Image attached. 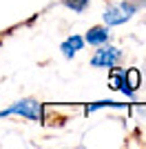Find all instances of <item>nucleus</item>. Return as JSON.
<instances>
[{
    "mask_svg": "<svg viewBox=\"0 0 146 149\" xmlns=\"http://www.w3.org/2000/svg\"><path fill=\"white\" fill-rule=\"evenodd\" d=\"M9 116H20L31 123H44V105L36 98H20L7 109H0V118H9Z\"/></svg>",
    "mask_w": 146,
    "mask_h": 149,
    "instance_id": "1",
    "label": "nucleus"
},
{
    "mask_svg": "<svg viewBox=\"0 0 146 149\" xmlns=\"http://www.w3.org/2000/svg\"><path fill=\"white\" fill-rule=\"evenodd\" d=\"M142 9V2L140 0H120V2H113V5L106 7V11L102 13V22L106 27H120L124 22L133 18L135 13Z\"/></svg>",
    "mask_w": 146,
    "mask_h": 149,
    "instance_id": "2",
    "label": "nucleus"
},
{
    "mask_svg": "<svg viewBox=\"0 0 146 149\" xmlns=\"http://www.w3.org/2000/svg\"><path fill=\"white\" fill-rule=\"evenodd\" d=\"M122 58H124V51L120 49V47H115V45H100V47H95V54L91 56V67L95 69H115L120 67Z\"/></svg>",
    "mask_w": 146,
    "mask_h": 149,
    "instance_id": "3",
    "label": "nucleus"
},
{
    "mask_svg": "<svg viewBox=\"0 0 146 149\" xmlns=\"http://www.w3.org/2000/svg\"><path fill=\"white\" fill-rule=\"evenodd\" d=\"M111 27H106L102 22V25H95V27H91V29L84 33V42L86 45H91V47H100V45H106V42H111Z\"/></svg>",
    "mask_w": 146,
    "mask_h": 149,
    "instance_id": "4",
    "label": "nucleus"
},
{
    "mask_svg": "<svg viewBox=\"0 0 146 149\" xmlns=\"http://www.w3.org/2000/svg\"><path fill=\"white\" fill-rule=\"evenodd\" d=\"M84 36H78V33H73V36H69V38H64L62 40V45H60V54L67 60H73V58L78 56V51H82L84 49Z\"/></svg>",
    "mask_w": 146,
    "mask_h": 149,
    "instance_id": "5",
    "label": "nucleus"
},
{
    "mask_svg": "<svg viewBox=\"0 0 146 149\" xmlns=\"http://www.w3.org/2000/svg\"><path fill=\"white\" fill-rule=\"evenodd\" d=\"M126 82V69H117L115 67V71L111 74V78H109V87L113 89V91H120V87Z\"/></svg>",
    "mask_w": 146,
    "mask_h": 149,
    "instance_id": "6",
    "label": "nucleus"
},
{
    "mask_svg": "<svg viewBox=\"0 0 146 149\" xmlns=\"http://www.w3.org/2000/svg\"><path fill=\"white\" fill-rule=\"evenodd\" d=\"M62 5L67 9H71L73 13H84L91 5V0H62Z\"/></svg>",
    "mask_w": 146,
    "mask_h": 149,
    "instance_id": "7",
    "label": "nucleus"
},
{
    "mask_svg": "<svg viewBox=\"0 0 146 149\" xmlns=\"http://www.w3.org/2000/svg\"><path fill=\"white\" fill-rule=\"evenodd\" d=\"M126 82H128V87L131 89H137L140 87V71L137 69H126Z\"/></svg>",
    "mask_w": 146,
    "mask_h": 149,
    "instance_id": "8",
    "label": "nucleus"
}]
</instances>
